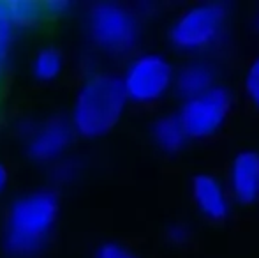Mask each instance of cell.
Wrapping results in <instances>:
<instances>
[{"mask_svg":"<svg viewBox=\"0 0 259 258\" xmlns=\"http://www.w3.org/2000/svg\"><path fill=\"white\" fill-rule=\"evenodd\" d=\"M191 227L184 221H177V223L169 225L166 232L167 241L171 242L173 246H184L191 241Z\"/></svg>","mask_w":259,"mask_h":258,"instance_id":"obj_17","label":"cell"},{"mask_svg":"<svg viewBox=\"0 0 259 258\" xmlns=\"http://www.w3.org/2000/svg\"><path fill=\"white\" fill-rule=\"evenodd\" d=\"M89 32L97 48L109 55L134 52L141 39V16L118 2H99L89 11Z\"/></svg>","mask_w":259,"mask_h":258,"instance_id":"obj_4","label":"cell"},{"mask_svg":"<svg viewBox=\"0 0 259 258\" xmlns=\"http://www.w3.org/2000/svg\"><path fill=\"white\" fill-rule=\"evenodd\" d=\"M191 196L199 216L211 223H221L228 219L233 203H235L226 186V180L211 173H198L192 179Z\"/></svg>","mask_w":259,"mask_h":258,"instance_id":"obj_8","label":"cell"},{"mask_svg":"<svg viewBox=\"0 0 259 258\" xmlns=\"http://www.w3.org/2000/svg\"><path fill=\"white\" fill-rule=\"evenodd\" d=\"M250 28H252L256 34H259V6L254 9V13L250 14Z\"/></svg>","mask_w":259,"mask_h":258,"instance_id":"obj_19","label":"cell"},{"mask_svg":"<svg viewBox=\"0 0 259 258\" xmlns=\"http://www.w3.org/2000/svg\"><path fill=\"white\" fill-rule=\"evenodd\" d=\"M226 186L238 205H256L259 202V151L243 149L233 156L228 166Z\"/></svg>","mask_w":259,"mask_h":258,"instance_id":"obj_7","label":"cell"},{"mask_svg":"<svg viewBox=\"0 0 259 258\" xmlns=\"http://www.w3.org/2000/svg\"><path fill=\"white\" fill-rule=\"evenodd\" d=\"M71 2H42V9L48 14H62L64 11L71 9Z\"/></svg>","mask_w":259,"mask_h":258,"instance_id":"obj_18","label":"cell"},{"mask_svg":"<svg viewBox=\"0 0 259 258\" xmlns=\"http://www.w3.org/2000/svg\"><path fill=\"white\" fill-rule=\"evenodd\" d=\"M217 65L206 57H194L177 69L175 76V92L182 101L201 96L210 89L219 85Z\"/></svg>","mask_w":259,"mask_h":258,"instance_id":"obj_10","label":"cell"},{"mask_svg":"<svg viewBox=\"0 0 259 258\" xmlns=\"http://www.w3.org/2000/svg\"><path fill=\"white\" fill-rule=\"evenodd\" d=\"M233 18L228 2H198L184 7L167 28V41L177 52L205 55L222 45Z\"/></svg>","mask_w":259,"mask_h":258,"instance_id":"obj_3","label":"cell"},{"mask_svg":"<svg viewBox=\"0 0 259 258\" xmlns=\"http://www.w3.org/2000/svg\"><path fill=\"white\" fill-rule=\"evenodd\" d=\"M129 103L122 76L97 72L79 89L72 108V128L85 138L108 134L122 119Z\"/></svg>","mask_w":259,"mask_h":258,"instance_id":"obj_2","label":"cell"},{"mask_svg":"<svg viewBox=\"0 0 259 258\" xmlns=\"http://www.w3.org/2000/svg\"><path fill=\"white\" fill-rule=\"evenodd\" d=\"M74 128L65 119L55 117L32 129L28 136L27 151L32 159L39 163H48L60 158L72 141Z\"/></svg>","mask_w":259,"mask_h":258,"instance_id":"obj_9","label":"cell"},{"mask_svg":"<svg viewBox=\"0 0 259 258\" xmlns=\"http://www.w3.org/2000/svg\"><path fill=\"white\" fill-rule=\"evenodd\" d=\"M235 108V96L228 87L210 89L201 96L182 101L178 117L191 140H206L221 133Z\"/></svg>","mask_w":259,"mask_h":258,"instance_id":"obj_6","label":"cell"},{"mask_svg":"<svg viewBox=\"0 0 259 258\" xmlns=\"http://www.w3.org/2000/svg\"><path fill=\"white\" fill-rule=\"evenodd\" d=\"M62 53L57 48H45L35 55L32 71L34 76L41 82L55 80L62 71Z\"/></svg>","mask_w":259,"mask_h":258,"instance_id":"obj_13","label":"cell"},{"mask_svg":"<svg viewBox=\"0 0 259 258\" xmlns=\"http://www.w3.org/2000/svg\"><path fill=\"white\" fill-rule=\"evenodd\" d=\"M177 67L162 53L147 52L136 55L122 76L127 97L136 104H154L175 90Z\"/></svg>","mask_w":259,"mask_h":258,"instance_id":"obj_5","label":"cell"},{"mask_svg":"<svg viewBox=\"0 0 259 258\" xmlns=\"http://www.w3.org/2000/svg\"><path fill=\"white\" fill-rule=\"evenodd\" d=\"M150 136L155 147L167 156L180 154L191 141L177 112L159 115L150 126Z\"/></svg>","mask_w":259,"mask_h":258,"instance_id":"obj_11","label":"cell"},{"mask_svg":"<svg viewBox=\"0 0 259 258\" xmlns=\"http://www.w3.org/2000/svg\"><path fill=\"white\" fill-rule=\"evenodd\" d=\"M13 32L14 25L0 14V75H2V71L7 65V60H9L11 45H13Z\"/></svg>","mask_w":259,"mask_h":258,"instance_id":"obj_15","label":"cell"},{"mask_svg":"<svg viewBox=\"0 0 259 258\" xmlns=\"http://www.w3.org/2000/svg\"><path fill=\"white\" fill-rule=\"evenodd\" d=\"M58 196L53 191H34L11 205L4 228V249L13 258L35 256L48 241L58 216Z\"/></svg>","mask_w":259,"mask_h":258,"instance_id":"obj_1","label":"cell"},{"mask_svg":"<svg viewBox=\"0 0 259 258\" xmlns=\"http://www.w3.org/2000/svg\"><path fill=\"white\" fill-rule=\"evenodd\" d=\"M96 258H140L129 248L118 244V242H104L97 248Z\"/></svg>","mask_w":259,"mask_h":258,"instance_id":"obj_16","label":"cell"},{"mask_svg":"<svg viewBox=\"0 0 259 258\" xmlns=\"http://www.w3.org/2000/svg\"><path fill=\"white\" fill-rule=\"evenodd\" d=\"M7 184V170L4 165H0V193L4 191V188H6Z\"/></svg>","mask_w":259,"mask_h":258,"instance_id":"obj_20","label":"cell"},{"mask_svg":"<svg viewBox=\"0 0 259 258\" xmlns=\"http://www.w3.org/2000/svg\"><path fill=\"white\" fill-rule=\"evenodd\" d=\"M0 14L14 27L32 25L45 14L42 2L32 0H0Z\"/></svg>","mask_w":259,"mask_h":258,"instance_id":"obj_12","label":"cell"},{"mask_svg":"<svg viewBox=\"0 0 259 258\" xmlns=\"http://www.w3.org/2000/svg\"><path fill=\"white\" fill-rule=\"evenodd\" d=\"M243 92L254 108L259 110V55L250 60L243 76Z\"/></svg>","mask_w":259,"mask_h":258,"instance_id":"obj_14","label":"cell"}]
</instances>
